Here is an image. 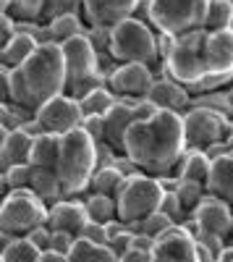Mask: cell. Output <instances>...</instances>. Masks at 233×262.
Wrapping results in <instances>:
<instances>
[{"mask_svg":"<svg viewBox=\"0 0 233 262\" xmlns=\"http://www.w3.org/2000/svg\"><path fill=\"white\" fill-rule=\"evenodd\" d=\"M50 207L32 189L8 191L0 202V231L11 236H29L34 228L48 226Z\"/></svg>","mask_w":233,"mask_h":262,"instance_id":"8","label":"cell"},{"mask_svg":"<svg viewBox=\"0 0 233 262\" xmlns=\"http://www.w3.org/2000/svg\"><path fill=\"white\" fill-rule=\"evenodd\" d=\"M21 131H27V134H29V137H34V139L45 134V128H42V123H39L37 118H32V121H29V123H27L24 128H21Z\"/></svg>","mask_w":233,"mask_h":262,"instance_id":"53","label":"cell"},{"mask_svg":"<svg viewBox=\"0 0 233 262\" xmlns=\"http://www.w3.org/2000/svg\"><path fill=\"white\" fill-rule=\"evenodd\" d=\"M142 0H84V21L87 27L115 29L118 24L136 16Z\"/></svg>","mask_w":233,"mask_h":262,"instance_id":"12","label":"cell"},{"mask_svg":"<svg viewBox=\"0 0 233 262\" xmlns=\"http://www.w3.org/2000/svg\"><path fill=\"white\" fill-rule=\"evenodd\" d=\"M74 244H76V238L71 236V233H60V231H53V247H50V252H58V254H71V249H74Z\"/></svg>","mask_w":233,"mask_h":262,"instance_id":"44","label":"cell"},{"mask_svg":"<svg viewBox=\"0 0 233 262\" xmlns=\"http://www.w3.org/2000/svg\"><path fill=\"white\" fill-rule=\"evenodd\" d=\"M155 238H150L147 233H134V249H142V252H152L155 249Z\"/></svg>","mask_w":233,"mask_h":262,"instance_id":"52","label":"cell"},{"mask_svg":"<svg viewBox=\"0 0 233 262\" xmlns=\"http://www.w3.org/2000/svg\"><path fill=\"white\" fill-rule=\"evenodd\" d=\"M37 121L42 123L45 134L66 137V134H71V131L81 128L84 113H81L79 100H74L71 95H60V97H53L50 102H45L39 107Z\"/></svg>","mask_w":233,"mask_h":262,"instance_id":"10","label":"cell"},{"mask_svg":"<svg viewBox=\"0 0 233 262\" xmlns=\"http://www.w3.org/2000/svg\"><path fill=\"white\" fill-rule=\"evenodd\" d=\"M110 53L118 63H142V66H150L152 71L162 63L157 32L142 24L139 18H129L113 29Z\"/></svg>","mask_w":233,"mask_h":262,"instance_id":"7","label":"cell"},{"mask_svg":"<svg viewBox=\"0 0 233 262\" xmlns=\"http://www.w3.org/2000/svg\"><path fill=\"white\" fill-rule=\"evenodd\" d=\"M192 217L197 221V228L202 233H213V236H220L228 242V236L233 231V207L223 200H218L215 194H209L202 200V205L192 212Z\"/></svg>","mask_w":233,"mask_h":262,"instance_id":"15","label":"cell"},{"mask_svg":"<svg viewBox=\"0 0 233 262\" xmlns=\"http://www.w3.org/2000/svg\"><path fill=\"white\" fill-rule=\"evenodd\" d=\"M204 155H207L209 160H215V158H223V155H230L228 139H223V142H215V144H209V147L204 149Z\"/></svg>","mask_w":233,"mask_h":262,"instance_id":"49","label":"cell"},{"mask_svg":"<svg viewBox=\"0 0 233 262\" xmlns=\"http://www.w3.org/2000/svg\"><path fill=\"white\" fill-rule=\"evenodd\" d=\"M37 48H39V45H37L34 37H29V34H16L11 42H6V45L0 48V66H3V69L16 71V69H21V66L32 58V53H34Z\"/></svg>","mask_w":233,"mask_h":262,"instance_id":"23","label":"cell"},{"mask_svg":"<svg viewBox=\"0 0 233 262\" xmlns=\"http://www.w3.org/2000/svg\"><path fill=\"white\" fill-rule=\"evenodd\" d=\"M100 170L97 160V142L84 128H76L71 134L60 137V158H58V179L63 186L66 200L89 194L92 179Z\"/></svg>","mask_w":233,"mask_h":262,"instance_id":"3","label":"cell"},{"mask_svg":"<svg viewBox=\"0 0 233 262\" xmlns=\"http://www.w3.org/2000/svg\"><path fill=\"white\" fill-rule=\"evenodd\" d=\"M63 48V58H66V74H68V90L76 86L79 81L89 79L95 74H100V60H97V53L92 48L89 37H74L68 39ZM66 90V92H68Z\"/></svg>","mask_w":233,"mask_h":262,"instance_id":"13","label":"cell"},{"mask_svg":"<svg viewBox=\"0 0 233 262\" xmlns=\"http://www.w3.org/2000/svg\"><path fill=\"white\" fill-rule=\"evenodd\" d=\"M27 238H29V242H32L42 254L50 252V247H53V231H50V226H39V228H34Z\"/></svg>","mask_w":233,"mask_h":262,"instance_id":"40","label":"cell"},{"mask_svg":"<svg viewBox=\"0 0 233 262\" xmlns=\"http://www.w3.org/2000/svg\"><path fill=\"white\" fill-rule=\"evenodd\" d=\"M32 147H34V137H29L27 131H21V128L6 131L3 128V139H0V168L8 170L13 165L29 163Z\"/></svg>","mask_w":233,"mask_h":262,"instance_id":"19","label":"cell"},{"mask_svg":"<svg viewBox=\"0 0 233 262\" xmlns=\"http://www.w3.org/2000/svg\"><path fill=\"white\" fill-rule=\"evenodd\" d=\"M152 262H202L197 238L183 226L171 228L152 249Z\"/></svg>","mask_w":233,"mask_h":262,"instance_id":"14","label":"cell"},{"mask_svg":"<svg viewBox=\"0 0 233 262\" xmlns=\"http://www.w3.org/2000/svg\"><path fill=\"white\" fill-rule=\"evenodd\" d=\"M32 170H34V173H32V191H34L48 207H55L58 202L66 200L63 186H60V179H58L55 170H50V168H32Z\"/></svg>","mask_w":233,"mask_h":262,"instance_id":"22","label":"cell"},{"mask_svg":"<svg viewBox=\"0 0 233 262\" xmlns=\"http://www.w3.org/2000/svg\"><path fill=\"white\" fill-rule=\"evenodd\" d=\"M157 105V111H168V113H178L183 116L186 111H192V100L194 95L186 90V86H181L178 81L173 79H155L152 90H150V97Z\"/></svg>","mask_w":233,"mask_h":262,"instance_id":"17","label":"cell"},{"mask_svg":"<svg viewBox=\"0 0 233 262\" xmlns=\"http://www.w3.org/2000/svg\"><path fill=\"white\" fill-rule=\"evenodd\" d=\"M84 205H87L89 221L95 223H113L118 221V200L115 196H105V194H84L81 196Z\"/></svg>","mask_w":233,"mask_h":262,"instance_id":"25","label":"cell"},{"mask_svg":"<svg viewBox=\"0 0 233 262\" xmlns=\"http://www.w3.org/2000/svg\"><path fill=\"white\" fill-rule=\"evenodd\" d=\"M207 32H225L233 29V0H213L209 3V13L204 21Z\"/></svg>","mask_w":233,"mask_h":262,"instance_id":"32","label":"cell"},{"mask_svg":"<svg viewBox=\"0 0 233 262\" xmlns=\"http://www.w3.org/2000/svg\"><path fill=\"white\" fill-rule=\"evenodd\" d=\"M209 170H213V160L204 155V149H192V147H189L183 152V158L178 160V165L173 168V176L178 181H192V184L207 186Z\"/></svg>","mask_w":233,"mask_h":262,"instance_id":"20","label":"cell"},{"mask_svg":"<svg viewBox=\"0 0 233 262\" xmlns=\"http://www.w3.org/2000/svg\"><path fill=\"white\" fill-rule=\"evenodd\" d=\"M192 107H207V111H215L225 118H233V102L228 97L225 90H215V92H204V95H194Z\"/></svg>","mask_w":233,"mask_h":262,"instance_id":"34","label":"cell"},{"mask_svg":"<svg viewBox=\"0 0 233 262\" xmlns=\"http://www.w3.org/2000/svg\"><path fill=\"white\" fill-rule=\"evenodd\" d=\"M160 111H157V105L152 102V100H139V102H134V118L136 121H150L152 116H157Z\"/></svg>","mask_w":233,"mask_h":262,"instance_id":"47","label":"cell"},{"mask_svg":"<svg viewBox=\"0 0 233 262\" xmlns=\"http://www.w3.org/2000/svg\"><path fill=\"white\" fill-rule=\"evenodd\" d=\"M50 29H53V34H55V42H58V45H66L68 39H74V37H84V34L89 32V27H87V21H84L81 13L60 16V18L50 21Z\"/></svg>","mask_w":233,"mask_h":262,"instance_id":"28","label":"cell"},{"mask_svg":"<svg viewBox=\"0 0 233 262\" xmlns=\"http://www.w3.org/2000/svg\"><path fill=\"white\" fill-rule=\"evenodd\" d=\"M160 212H165V215L171 217L173 223H178V226H183V221L189 217V212L183 210V205H181V200H178V194H176V191L165 194V200H162V207H160Z\"/></svg>","mask_w":233,"mask_h":262,"instance_id":"39","label":"cell"},{"mask_svg":"<svg viewBox=\"0 0 233 262\" xmlns=\"http://www.w3.org/2000/svg\"><path fill=\"white\" fill-rule=\"evenodd\" d=\"M81 128L87 131L95 142H105V116H87Z\"/></svg>","mask_w":233,"mask_h":262,"instance_id":"41","label":"cell"},{"mask_svg":"<svg viewBox=\"0 0 233 262\" xmlns=\"http://www.w3.org/2000/svg\"><path fill=\"white\" fill-rule=\"evenodd\" d=\"M233 118H225L215 111L207 107H192L183 113V134H186V144L192 149H207L209 144L223 142L230 137V126Z\"/></svg>","mask_w":233,"mask_h":262,"instance_id":"9","label":"cell"},{"mask_svg":"<svg viewBox=\"0 0 233 262\" xmlns=\"http://www.w3.org/2000/svg\"><path fill=\"white\" fill-rule=\"evenodd\" d=\"M39 262H71V259L66 254H58V252H45Z\"/></svg>","mask_w":233,"mask_h":262,"instance_id":"54","label":"cell"},{"mask_svg":"<svg viewBox=\"0 0 233 262\" xmlns=\"http://www.w3.org/2000/svg\"><path fill=\"white\" fill-rule=\"evenodd\" d=\"M123 184H126V176L121 170H115V168H100L95 173V179H92L89 191L92 194H105V196H115V200H118Z\"/></svg>","mask_w":233,"mask_h":262,"instance_id":"30","label":"cell"},{"mask_svg":"<svg viewBox=\"0 0 233 262\" xmlns=\"http://www.w3.org/2000/svg\"><path fill=\"white\" fill-rule=\"evenodd\" d=\"M162 200H165V189L157 176L139 173V176L126 179V184L118 194V221L129 226L131 233H139L142 221L160 212Z\"/></svg>","mask_w":233,"mask_h":262,"instance_id":"5","label":"cell"},{"mask_svg":"<svg viewBox=\"0 0 233 262\" xmlns=\"http://www.w3.org/2000/svg\"><path fill=\"white\" fill-rule=\"evenodd\" d=\"M121 152H115L108 142H97V160H100V168H113L115 158Z\"/></svg>","mask_w":233,"mask_h":262,"instance_id":"46","label":"cell"},{"mask_svg":"<svg viewBox=\"0 0 233 262\" xmlns=\"http://www.w3.org/2000/svg\"><path fill=\"white\" fill-rule=\"evenodd\" d=\"M189 149L183 134V116L160 111L150 121H136L126 134L123 152L147 176L173 173L183 152Z\"/></svg>","mask_w":233,"mask_h":262,"instance_id":"1","label":"cell"},{"mask_svg":"<svg viewBox=\"0 0 233 262\" xmlns=\"http://www.w3.org/2000/svg\"><path fill=\"white\" fill-rule=\"evenodd\" d=\"M58 158H60V137L55 134H42L34 139L32 155H29V165L32 168H58Z\"/></svg>","mask_w":233,"mask_h":262,"instance_id":"24","label":"cell"},{"mask_svg":"<svg viewBox=\"0 0 233 262\" xmlns=\"http://www.w3.org/2000/svg\"><path fill=\"white\" fill-rule=\"evenodd\" d=\"M155 71L142 63H121L108 76V86L118 95V100H147L155 84Z\"/></svg>","mask_w":233,"mask_h":262,"instance_id":"11","label":"cell"},{"mask_svg":"<svg viewBox=\"0 0 233 262\" xmlns=\"http://www.w3.org/2000/svg\"><path fill=\"white\" fill-rule=\"evenodd\" d=\"M13 100V71L0 66V102Z\"/></svg>","mask_w":233,"mask_h":262,"instance_id":"45","label":"cell"},{"mask_svg":"<svg viewBox=\"0 0 233 262\" xmlns=\"http://www.w3.org/2000/svg\"><path fill=\"white\" fill-rule=\"evenodd\" d=\"M118 262H152V252H142V249H131L126 252Z\"/></svg>","mask_w":233,"mask_h":262,"instance_id":"51","label":"cell"},{"mask_svg":"<svg viewBox=\"0 0 233 262\" xmlns=\"http://www.w3.org/2000/svg\"><path fill=\"white\" fill-rule=\"evenodd\" d=\"M207 29H197L189 32L183 37L176 39L173 50L168 53L165 71L173 81H178L181 86H186L192 95H204L213 92L209 86V71H207V60H204V42H207Z\"/></svg>","mask_w":233,"mask_h":262,"instance_id":"4","label":"cell"},{"mask_svg":"<svg viewBox=\"0 0 233 262\" xmlns=\"http://www.w3.org/2000/svg\"><path fill=\"white\" fill-rule=\"evenodd\" d=\"M134 102H139V100H118L113 111L105 116V142H108L115 152H121V155H126L123 152L126 134H129V128L136 123Z\"/></svg>","mask_w":233,"mask_h":262,"instance_id":"18","label":"cell"},{"mask_svg":"<svg viewBox=\"0 0 233 262\" xmlns=\"http://www.w3.org/2000/svg\"><path fill=\"white\" fill-rule=\"evenodd\" d=\"M220 262H233V247H228V249L223 252V257H220Z\"/></svg>","mask_w":233,"mask_h":262,"instance_id":"55","label":"cell"},{"mask_svg":"<svg viewBox=\"0 0 233 262\" xmlns=\"http://www.w3.org/2000/svg\"><path fill=\"white\" fill-rule=\"evenodd\" d=\"M13 37H16V18L8 13H0V39H3V45L11 42Z\"/></svg>","mask_w":233,"mask_h":262,"instance_id":"48","label":"cell"},{"mask_svg":"<svg viewBox=\"0 0 233 262\" xmlns=\"http://www.w3.org/2000/svg\"><path fill=\"white\" fill-rule=\"evenodd\" d=\"M32 165L24 163V165H13L8 170L0 173V181H3V194L8 191H24V189H32Z\"/></svg>","mask_w":233,"mask_h":262,"instance_id":"35","label":"cell"},{"mask_svg":"<svg viewBox=\"0 0 233 262\" xmlns=\"http://www.w3.org/2000/svg\"><path fill=\"white\" fill-rule=\"evenodd\" d=\"M81 236H84V238H89V242H95V244H110V233H108V226H105V223H95V221H89V226L84 228Z\"/></svg>","mask_w":233,"mask_h":262,"instance_id":"42","label":"cell"},{"mask_svg":"<svg viewBox=\"0 0 233 262\" xmlns=\"http://www.w3.org/2000/svg\"><path fill=\"white\" fill-rule=\"evenodd\" d=\"M118 102V95L110 90V86H102V90H95L92 95H87L84 100H79L84 118L87 116H108Z\"/></svg>","mask_w":233,"mask_h":262,"instance_id":"27","label":"cell"},{"mask_svg":"<svg viewBox=\"0 0 233 262\" xmlns=\"http://www.w3.org/2000/svg\"><path fill=\"white\" fill-rule=\"evenodd\" d=\"M230 126H233V121H230ZM230 134H233V131H230Z\"/></svg>","mask_w":233,"mask_h":262,"instance_id":"58","label":"cell"},{"mask_svg":"<svg viewBox=\"0 0 233 262\" xmlns=\"http://www.w3.org/2000/svg\"><path fill=\"white\" fill-rule=\"evenodd\" d=\"M32 118H37L34 111L18 105V102H0V126L6 131H16V128H24Z\"/></svg>","mask_w":233,"mask_h":262,"instance_id":"33","label":"cell"},{"mask_svg":"<svg viewBox=\"0 0 233 262\" xmlns=\"http://www.w3.org/2000/svg\"><path fill=\"white\" fill-rule=\"evenodd\" d=\"M228 147H230V152H233V134L228 137Z\"/></svg>","mask_w":233,"mask_h":262,"instance_id":"57","label":"cell"},{"mask_svg":"<svg viewBox=\"0 0 233 262\" xmlns=\"http://www.w3.org/2000/svg\"><path fill=\"white\" fill-rule=\"evenodd\" d=\"M34 39H37V45H58V42H55V34H53V29H50V24H42V27L37 29Z\"/></svg>","mask_w":233,"mask_h":262,"instance_id":"50","label":"cell"},{"mask_svg":"<svg viewBox=\"0 0 233 262\" xmlns=\"http://www.w3.org/2000/svg\"><path fill=\"white\" fill-rule=\"evenodd\" d=\"M74 13H84V0H48L42 24H50L60 16H74Z\"/></svg>","mask_w":233,"mask_h":262,"instance_id":"37","label":"cell"},{"mask_svg":"<svg viewBox=\"0 0 233 262\" xmlns=\"http://www.w3.org/2000/svg\"><path fill=\"white\" fill-rule=\"evenodd\" d=\"M178 200H181V205H183V210L192 215L199 205H202V200L207 196V186H202V184H192V181H181V186H178Z\"/></svg>","mask_w":233,"mask_h":262,"instance_id":"36","label":"cell"},{"mask_svg":"<svg viewBox=\"0 0 233 262\" xmlns=\"http://www.w3.org/2000/svg\"><path fill=\"white\" fill-rule=\"evenodd\" d=\"M48 0H8L0 6V11L13 16L16 21H42L45 18Z\"/></svg>","mask_w":233,"mask_h":262,"instance_id":"29","label":"cell"},{"mask_svg":"<svg viewBox=\"0 0 233 262\" xmlns=\"http://www.w3.org/2000/svg\"><path fill=\"white\" fill-rule=\"evenodd\" d=\"M207 191L215 194L218 200H223V202H228L233 207V152H230V155H223V158H215L213 160Z\"/></svg>","mask_w":233,"mask_h":262,"instance_id":"21","label":"cell"},{"mask_svg":"<svg viewBox=\"0 0 233 262\" xmlns=\"http://www.w3.org/2000/svg\"><path fill=\"white\" fill-rule=\"evenodd\" d=\"M225 92H228V97H230V102H233V84H230V86H225Z\"/></svg>","mask_w":233,"mask_h":262,"instance_id":"56","label":"cell"},{"mask_svg":"<svg viewBox=\"0 0 233 262\" xmlns=\"http://www.w3.org/2000/svg\"><path fill=\"white\" fill-rule=\"evenodd\" d=\"M68 90V74H66V58H63L60 45H39L32 58L13 71V100L29 107V111H39L45 102L53 97L66 95Z\"/></svg>","mask_w":233,"mask_h":262,"instance_id":"2","label":"cell"},{"mask_svg":"<svg viewBox=\"0 0 233 262\" xmlns=\"http://www.w3.org/2000/svg\"><path fill=\"white\" fill-rule=\"evenodd\" d=\"M176 226H178V223H173L165 212H155V215L147 217V221H142V231H139V233H147L150 238H155V242H157V238H162L168 231L176 228Z\"/></svg>","mask_w":233,"mask_h":262,"instance_id":"38","label":"cell"},{"mask_svg":"<svg viewBox=\"0 0 233 262\" xmlns=\"http://www.w3.org/2000/svg\"><path fill=\"white\" fill-rule=\"evenodd\" d=\"M39 259H42V252L27 236H18L13 242L3 244V257H0V262H39Z\"/></svg>","mask_w":233,"mask_h":262,"instance_id":"31","label":"cell"},{"mask_svg":"<svg viewBox=\"0 0 233 262\" xmlns=\"http://www.w3.org/2000/svg\"><path fill=\"white\" fill-rule=\"evenodd\" d=\"M150 3V27L168 37H183L204 29L213 0H147Z\"/></svg>","mask_w":233,"mask_h":262,"instance_id":"6","label":"cell"},{"mask_svg":"<svg viewBox=\"0 0 233 262\" xmlns=\"http://www.w3.org/2000/svg\"><path fill=\"white\" fill-rule=\"evenodd\" d=\"M71 262H118V257L113 254V249L108 244H95L89 238H76V244L68 254Z\"/></svg>","mask_w":233,"mask_h":262,"instance_id":"26","label":"cell"},{"mask_svg":"<svg viewBox=\"0 0 233 262\" xmlns=\"http://www.w3.org/2000/svg\"><path fill=\"white\" fill-rule=\"evenodd\" d=\"M48 226H50V231L71 233L74 238H81L84 228L89 226V212H87L84 200L81 196H74V200H63L55 207H50Z\"/></svg>","mask_w":233,"mask_h":262,"instance_id":"16","label":"cell"},{"mask_svg":"<svg viewBox=\"0 0 233 262\" xmlns=\"http://www.w3.org/2000/svg\"><path fill=\"white\" fill-rule=\"evenodd\" d=\"M110 249H113V254L121 259L126 252H131L134 249V233L131 231H123V233H118L115 238H110V244H108Z\"/></svg>","mask_w":233,"mask_h":262,"instance_id":"43","label":"cell"}]
</instances>
